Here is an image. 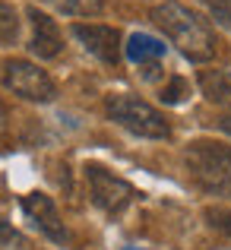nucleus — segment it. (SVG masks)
I'll use <instances>...</instances> for the list:
<instances>
[{
  "label": "nucleus",
  "instance_id": "obj_1",
  "mask_svg": "<svg viewBox=\"0 0 231 250\" xmlns=\"http://www.w3.org/2000/svg\"><path fill=\"white\" fill-rule=\"evenodd\" d=\"M152 19H155L158 29L171 38V44H177V51L187 61H193V63L212 61L215 35L200 13H193L190 6L177 3V0H165V3H158L152 10Z\"/></svg>",
  "mask_w": 231,
  "mask_h": 250
},
{
  "label": "nucleus",
  "instance_id": "obj_2",
  "mask_svg": "<svg viewBox=\"0 0 231 250\" xmlns=\"http://www.w3.org/2000/svg\"><path fill=\"white\" fill-rule=\"evenodd\" d=\"M187 174L203 193L209 196H231V146L215 140H196L184 152Z\"/></svg>",
  "mask_w": 231,
  "mask_h": 250
},
{
  "label": "nucleus",
  "instance_id": "obj_3",
  "mask_svg": "<svg viewBox=\"0 0 231 250\" xmlns=\"http://www.w3.org/2000/svg\"><path fill=\"white\" fill-rule=\"evenodd\" d=\"M105 111L117 127L130 130V133L143 136V140H168L171 136V127L162 117V111H155L149 102H143L136 95H127V92L111 95L105 102Z\"/></svg>",
  "mask_w": 231,
  "mask_h": 250
},
{
  "label": "nucleus",
  "instance_id": "obj_4",
  "mask_svg": "<svg viewBox=\"0 0 231 250\" xmlns=\"http://www.w3.org/2000/svg\"><path fill=\"white\" fill-rule=\"evenodd\" d=\"M85 181H89V193L92 203L98 209H105L108 215H117L136 200V190L130 187L124 177H117L114 171L102 168V165H89L85 168Z\"/></svg>",
  "mask_w": 231,
  "mask_h": 250
},
{
  "label": "nucleus",
  "instance_id": "obj_5",
  "mask_svg": "<svg viewBox=\"0 0 231 250\" xmlns=\"http://www.w3.org/2000/svg\"><path fill=\"white\" fill-rule=\"evenodd\" d=\"M3 85L25 102H54L57 85L42 67L29 61H10L3 67Z\"/></svg>",
  "mask_w": 231,
  "mask_h": 250
},
{
  "label": "nucleus",
  "instance_id": "obj_6",
  "mask_svg": "<svg viewBox=\"0 0 231 250\" xmlns=\"http://www.w3.org/2000/svg\"><path fill=\"white\" fill-rule=\"evenodd\" d=\"M73 35H76V42L83 44L92 57H98L102 63H117L121 61V32L111 29V25L76 22Z\"/></svg>",
  "mask_w": 231,
  "mask_h": 250
},
{
  "label": "nucleus",
  "instance_id": "obj_7",
  "mask_svg": "<svg viewBox=\"0 0 231 250\" xmlns=\"http://www.w3.org/2000/svg\"><path fill=\"white\" fill-rule=\"evenodd\" d=\"M22 209H25V215L38 225V231H44L54 244H67L70 234H67V228H63V219H61V212H57V206H54L51 196L29 193V196H22Z\"/></svg>",
  "mask_w": 231,
  "mask_h": 250
},
{
  "label": "nucleus",
  "instance_id": "obj_8",
  "mask_svg": "<svg viewBox=\"0 0 231 250\" xmlns=\"http://www.w3.org/2000/svg\"><path fill=\"white\" fill-rule=\"evenodd\" d=\"M29 22H32V54L42 57V61H51V57H57L63 51V35L61 29H57V22L48 16V13H42L38 6H29Z\"/></svg>",
  "mask_w": 231,
  "mask_h": 250
},
{
  "label": "nucleus",
  "instance_id": "obj_9",
  "mask_svg": "<svg viewBox=\"0 0 231 250\" xmlns=\"http://www.w3.org/2000/svg\"><path fill=\"white\" fill-rule=\"evenodd\" d=\"M200 89L209 102L215 104H231V67L222 70H203L200 73Z\"/></svg>",
  "mask_w": 231,
  "mask_h": 250
},
{
  "label": "nucleus",
  "instance_id": "obj_10",
  "mask_svg": "<svg viewBox=\"0 0 231 250\" xmlns=\"http://www.w3.org/2000/svg\"><path fill=\"white\" fill-rule=\"evenodd\" d=\"M124 51H127V57L133 63H146V61H158V57L165 54V44L152 35L136 32V35H130V42L124 44Z\"/></svg>",
  "mask_w": 231,
  "mask_h": 250
},
{
  "label": "nucleus",
  "instance_id": "obj_11",
  "mask_svg": "<svg viewBox=\"0 0 231 250\" xmlns=\"http://www.w3.org/2000/svg\"><path fill=\"white\" fill-rule=\"evenodd\" d=\"M19 42V13L13 3L0 0V44H16Z\"/></svg>",
  "mask_w": 231,
  "mask_h": 250
},
{
  "label": "nucleus",
  "instance_id": "obj_12",
  "mask_svg": "<svg viewBox=\"0 0 231 250\" xmlns=\"http://www.w3.org/2000/svg\"><path fill=\"white\" fill-rule=\"evenodd\" d=\"M48 3L67 16H98L105 10V0H48Z\"/></svg>",
  "mask_w": 231,
  "mask_h": 250
},
{
  "label": "nucleus",
  "instance_id": "obj_13",
  "mask_svg": "<svg viewBox=\"0 0 231 250\" xmlns=\"http://www.w3.org/2000/svg\"><path fill=\"white\" fill-rule=\"evenodd\" d=\"M206 6H209V13H212L215 22L231 32V0H206Z\"/></svg>",
  "mask_w": 231,
  "mask_h": 250
},
{
  "label": "nucleus",
  "instance_id": "obj_14",
  "mask_svg": "<svg viewBox=\"0 0 231 250\" xmlns=\"http://www.w3.org/2000/svg\"><path fill=\"white\" fill-rule=\"evenodd\" d=\"M184 95H187V83L181 80V76H174L168 85L162 89V102L165 104H177V102H184Z\"/></svg>",
  "mask_w": 231,
  "mask_h": 250
},
{
  "label": "nucleus",
  "instance_id": "obj_15",
  "mask_svg": "<svg viewBox=\"0 0 231 250\" xmlns=\"http://www.w3.org/2000/svg\"><path fill=\"white\" fill-rule=\"evenodd\" d=\"M206 219H209V225H212V228L231 234V209H206Z\"/></svg>",
  "mask_w": 231,
  "mask_h": 250
},
{
  "label": "nucleus",
  "instance_id": "obj_16",
  "mask_svg": "<svg viewBox=\"0 0 231 250\" xmlns=\"http://www.w3.org/2000/svg\"><path fill=\"white\" fill-rule=\"evenodd\" d=\"M13 241H19V234H16V228L10 225V222L0 215V244H13Z\"/></svg>",
  "mask_w": 231,
  "mask_h": 250
},
{
  "label": "nucleus",
  "instance_id": "obj_17",
  "mask_svg": "<svg viewBox=\"0 0 231 250\" xmlns=\"http://www.w3.org/2000/svg\"><path fill=\"white\" fill-rule=\"evenodd\" d=\"M219 127H222V130H225V133L231 136V114H225V117H222V121H219Z\"/></svg>",
  "mask_w": 231,
  "mask_h": 250
},
{
  "label": "nucleus",
  "instance_id": "obj_18",
  "mask_svg": "<svg viewBox=\"0 0 231 250\" xmlns=\"http://www.w3.org/2000/svg\"><path fill=\"white\" fill-rule=\"evenodd\" d=\"M6 127V108H3V102H0V130Z\"/></svg>",
  "mask_w": 231,
  "mask_h": 250
},
{
  "label": "nucleus",
  "instance_id": "obj_19",
  "mask_svg": "<svg viewBox=\"0 0 231 250\" xmlns=\"http://www.w3.org/2000/svg\"><path fill=\"white\" fill-rule=\"evenodd\" d=\"M127 250H136V247H127Z\"/></svg>",
  "mask_w": 231,
  "mask_h": 250
}]
</instances>
